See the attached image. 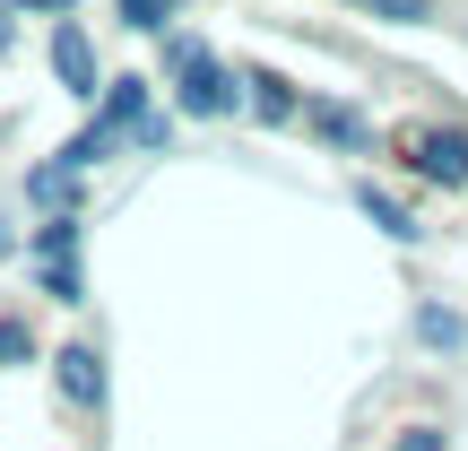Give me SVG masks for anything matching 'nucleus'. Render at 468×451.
Masks as SVG:
<instances>
[{"instance_id": "nucleus-2", "label": "nucleus", "mask_w": 468, "mask_h": 451, "mask_svg": "<svg viewBox=\"0 0 468 451\" xmlns=\"http://www.w3.org/2000/svg\"><path fill=\"white\" fill-rule=\"evenodd\" d=\"M390 148H399V166L417 174V183L468 191V131H452V122H442V131H399Z\"/></svg>"}, {"instance_id": "nucleus-14", "label": "nucleus", "mask_w": 468, "mask_h": 451, "mask_svg": "<svg viewBox=\"0 0 468 451\" xmlns=\"http://www.w3.org/2000/svg\"><path fill=\"white\" fill-rule=\"evenodd\" d=\"M44 295H61V304H87V269H79V261H44Z\"/></svg>"}, {"instance_id": "nucleus-9", "label": "nucleus", "mask_w": 468, "mask_h": 451, "mask_svg": "<svg viewBox=\"0 0 468 451\" xmlns=\"http://www.w3.org/2000/svg\"><path fill=\"white\" fill-rule=\"evenodd\" d=\"M356 209H365V218L390 234V243H417V234H425V226H417V209H408V200H390L382 183H356Z\"/></svg>"}, {"instance_id": "nucleus-8", "label": "nucleus", "mask_w": 468, "mask_h": 451, "mask_svg": "<svg viewBox=\"0 0 468 451\" xmlns=\"http://www.w3.org/2000/svg\"><path fill=\"white\" fill-rule=\"evenodd\" d=\"M408 330H417L425 356H460V348H468V313H452V304H417Z\"/></svg>"}, {"instance_id": "nucleus-15", "label": "nucleus", "mask_w": 468, "mask_h": 451, "mask_svg": "<svg viewBox=\"0 0 468 451\" xmlns=\"http://www.w3.org/2000/svg\"><path fill=\"white\" fill-rule=\"evenodd\" d=\"M27 356H35V330L17 313H0V365H27Z\"/></svg>"}, {"instance_id": "nucleus-17", "label": "nucleus", "mask_w": 468, "mask_h": 451, "mask_svg": "<svg viewBox=\"0 0 468 451\" xmlns=\"http://www.w3.org/2000/svg\"><path fill=\"white\" fill-rule=\"evenodd\" d=\"M399 451H452V435H442V425H408Z\"/></svg>"}, {"instance_id": "nucleus-18", "label": "nucleus", "mask_w": 468, "mask_h": 451, "mask_svg": "<svg viewBox=\"0 0 468 451\" xmlns=\"http://www.w3.org/2000/svg\"><path fill=\"white\" fill-rule=\"evenodd\" d=\"M0 9H44V17H69L79 0H0Z\"/></svg>"}, {"instance_id": "nucleus-4", "label": "nucleus", "mask_w": 468, "mask_h": 451, "mask_svg": "<svg viewBox=\"0 0 468 451\" xmlns=\"http://www.w3.org/2000/svg\"><path fill=\"white\" fill-rule=\"evenodd\" d=\"M52 79H61V96H104V79H96V44H87L79 27H52Z\"/></svg>"}, {"instance_id": "nucleus-19", "label": "nucleus", "mask_w": 468, "mask_h": 451, "mask_svg": "<svg viewBox=\"0 0 468 451\" xmlns=\"http://www.w3.org/2000/svg\"><path fill=\"white\" fill-rule=\"evenodd\" d=\"M9 252H17V234H9V226H0V261H9Z\"/></svg>"}, {"instance_id": "nucleus-3", "label": "nucleus", "mask_w": 468, "mask_h": 451, "mask_svg": "<svg viewBox=\"0 0 468 451\" xmlns=\"http://www.w3.org/2000/svg\"><path fill=\"white\" fill-rule=\"evenodd\" d=\"M52 382H61V400L79 408V417H96L104 391H113V382H104V356H96V348H61V356H52Z\"/></svg>"}, {"instance_id": "nucleus-1", "label": "nucleus", "mask_w": 468, "mask_h": 451, "mask_svg": "<svg viewBox=\"0 0 468 451\" xmlns=\"http://www.w3.org/2000/svg\"><path fill=\"white\" fill-rule=\"evenodd\" d=\"M165 70H174V104H183L191 122H226V113H243V79H234V70H226L208 44L165 35Z\"/></svg>"}, {"instance_id": "nucleus-12", "label": "nucleus", "mask_w": 468, "mask_h": 451, "mask_svg": "<svg viewBox=\"0 0 468 451\" xmlns=\"http://www.w3.org/2000/svg\"><path fill=\"white\" fill-rule=\"evenodd\" d=\"M113 148H122V131H104V122H87V131H79V139L61 148V166H69V174H87V166H104Z\"/></svg>"}, {"instance_id": "nucleus-5", "label": "nucleus", "mask_w": 468, "mask_h": 451, "mask_svg": "<svg viewBox=\"0 0 468 451\" xmlns=\"http://www.w3.org/2000/svg\"><path fill=\"white\" fill-rule=\"evenodd\" d=\"M243 113H261L269 131H278V122H303V96H295V79H278V70H243Z\"/></svg>"}, {"instance_id": "nucleus-13", "label": "nucleus", "mask_w": 468, "mask_h": 451, "mask_svg": "<svg viewBox=\"0 0 468 451\" xmlns=\"http://www.w3.org/2000/svg\"><path fill=\"white\" fill-rule=\"evenodd\" d=\"M113 9H122V27H139V35H174L183 0H113Z\"/></svg>"}, {"instance_id": "nucleus-7", "label": "nucleus", "mask_w": 468, "mask_h": 451, "mask_svg": "<svg viewBox=\"0 0 468 451\" xmlns=\"http://www.w3.org/2000/svg\"><path fill=\"white\" fill-rule=\"evenodd\" d=\"M96 122H104V131H122V139H139V131L156 122V113H148V79H113V87H104V113H96Z\"/></svg>"}, {"instance_id": "nucleus-16", "label": "nucleus", "mask_w": 468, "mask_h": 451, "mask_svg": "<svg viewBox=\"0 0 468 451\" xmlns=\"http://www.w3.org/2000/svg\"><path fill=\"white\" fill-rule=\"evenodd\" d=\"M356 9H365V17H390V27H417L425 0H356Z\"/></svg>"}, {"instance_id": "nucleus-20", "label": "nucleus", "mask_w": 468, "mask_h": 451, "mask_svg": "<svg viewBox=\"0 0 468 451\" xmlns=\"http://www.w3.org/2000/svg\"><path fill=\"white\" fill-rule=\"evenodd\" d=\"M9 44H17V27H9V17H0V52H9Z\"/></svg>"}, {"instance_id": "nucleus-11", "label": "nucleus", "mask_w": 468, "mask_h": 451, "mask_svg": "<svg viewBox=\"0 0 468 451\" xmlns=\"http://www.w3.org/2000/svg\"><path fill=\"white\" fill-rule=\"evenodd\" d=\"M79 218H44V226H35L27 234V252H35V269H44V261H79Z\"/></svg>"}, {"instance_id": "nucleus-10", "label": "nucleus", "mask_w": 468, "mask_h": 451, "mask_svg": "<svg viewBox=\"0 0 468 451\" xmlns=\"http://www.w3.org/2000/svg\"><path fill=\"white\" fill-rule=\"evenodd\" d=\"M27 200L44 209V218H79V174H69V166H35L27 174Z\"/></svg>"}, {"instance_id": "nucleus-6", "label": "nucleus", "mask_w": 468, "mask_h": 451, "mask_svg": "<svg viewBox=\"0 0 468 451\" xmlns=\"http://www.w3.org/2000/svg\"><path fill=\"white\" fill-rule=\"evenodd\" d=\"M303 122H313L338 156H365V148H373V122L356 113V104H303Z\"/></svg>"}]
</instances>
